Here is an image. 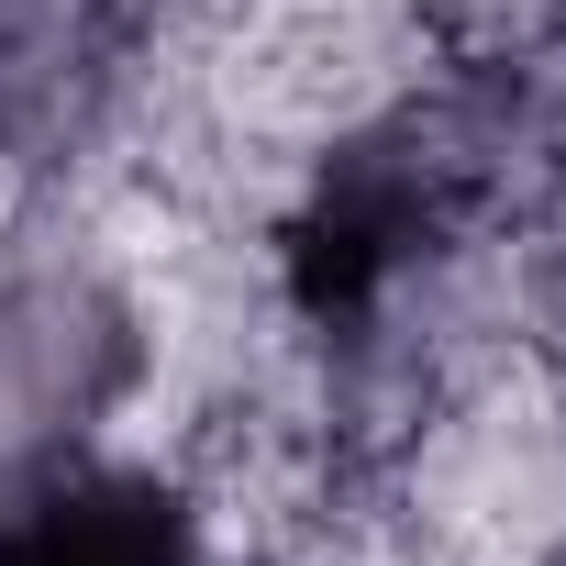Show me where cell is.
Segmentation results:
<instances>
[{
    "label": "cell",
    "mask_w": 566,
    "mask_h": 566,
    "mask_svg": "<svg viewBox=\"0 0 566 566\" xmlns=\"http://www.w3.org/2000/svg\"><path fill=\"white\" fill-rule=\"evenodd\" d=\"M123 367L134 334L90 277H0V467H56Z\"/></svg>",
    "instance_id": "1"
},
{
    "label": "cell",
    "mask_w": 566,
    "mask_h": 566,
    "mask_svg": "<svg viewBox=\"0 0 566 566\" xmlns=\"http://www.w3.org/2000/svg\"><path fill=\"white\" fill-rule=\"evenodd\" d=\"M0 566H200L189 511L134 467H34L0 511Z\"/></svg>",
    "instance_id": "2"
},
{
    "label": "cell",
    "mask_w": 566,
    "mask_h": 566,
    "mask_svg": "<svg viewBox=\"0 0 566 566\" xmlns=\"http://www.w3.org/2000/svg\"><path fill=\"white\" fill-rule=\"evenodd\" d=\"M123 12H134V0H0V90L56 101L123 34Z\"/></svg>",
    "instance_id": "3"
}]
</instances>
